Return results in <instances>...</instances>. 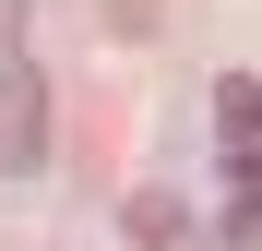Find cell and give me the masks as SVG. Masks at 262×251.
<instances>
[{
    "mask_svg": "<svg viewBox=\"0 0 262 251\" xmlns=\"http://www.w3.org/2000/svg\"><path fill=\"white\" fill-rule=\"evenodd\" d=\"M0 60H24V0H0Z\"/></svg>",
    "mask_w": 262,
    "mask_h": 251,
    "instance_id": "cell-4",
    "label": "cell"
},
{
    "mask_svg": "<svg viewBox=\"0 0 262 251\" xmlns=\"http://www.w3.org/2000/svg\"><path fill=\"white\" fill-rule=\"evenodd\" d=\"M155 12H167V0H107V24H119V36H155Z\"/></svg>",
    "mask_w": 262,
    "mask_h": 251,
    "instance_id": "cell-3",
    "label": "cell"
},
{
    "mask_svg": "<svg viewBox=\"0 0 262 251\" xmlns=\"http://www.w3.org/2000/svg\"><path fill=\"white\" fill-rule=\"evenodd\" d=\"M119 227L143 239V251H179V239H191V203H179V191H131V203H119Z\"/></svg>",
    "mask_w": 262,
    "mask_h": 251,
    "instance_id": "cell-2",
    "label": "cell"
},
{
    "mask_svg": "<svg viewBox=\"0 0 262 251\" xmlns=\"http://www.w3.org/2000/svg\"><path fill=\"white\" fill-rule=\"evenodd\" d=\"M36 156H48V96L24 60H0V167H36Z\"/></svg>",
    "mask_w": 262,
    "mask_h": 251,
    "instance_id": "cell-1",
    "label": "cell"
}]
</instances>
